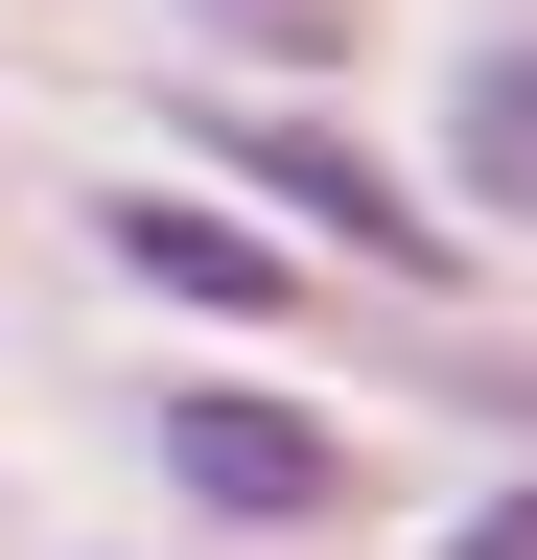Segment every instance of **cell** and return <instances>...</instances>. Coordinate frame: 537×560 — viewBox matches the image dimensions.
Returning a JSON list of instances; mask_svg holds the SVG:
<instances>
[{"instance_id":"6da1fadb","label":"cell","mask_w":537,"mask_h":560,"mask_svg":"<svg viewBox=\"0 0 537 560\" xmlns=\"http://www.w3.org/2000/svg\"><path fill=\"white\" fill-rule=\"evenodd\" d=\"M164 490L234 514V537H304V514H351V444H327L304 397H257V374H187L164 397Z\"/></svg>"},{"instance_id":"7a4b0ae2","label":"cell","mask_w":537,"mask_h":560,"mask_svg":"<svg viewBox=\"0 0 537 560\" xmlns=\"http://www.w3.org/2000/svg\"><path fill=\"white\" fill-rule=\"evenodd\" d=\"M211 164H234V187H281L304 234H351V257H397V280H444V210L397 187L351 117H211Z\"/></svg>"},{"instance_id":"3957f363","label":"cell","mask_w":537,"mask_h":560,"mask_svg":"<svg viewBox=\"0 0 537 560\" xmlns=\"http://www.w3.org/2000/svg\"><path fill=\"white\" fill-rule=\"evenodd\" d=\"M117 280H164V304H211V327H257V304H281V234H234V210H187V187H141V210H117Z\"/></svg>"},{"instance_id":"277c9868","label":"cell","mask_w":537,"mask_h":560,"mask_svg":"<svg viewBox=\"0 0 537 560\" xmlns=\"http://www.w3.org/2000/svg\"><path fill=\"white\" fill-rule=\"evenodd\" d=\"M467 187L537 210V47H514V70H467Z\"/></svg>"},{"instance_id":"5b68a950","label":"cell","mask_w":537,"mask_h":560,"mask_svg":"<svg viewBox=\"0 0 537 560\" xmlns=\"http://www.w3.org/2000/svg\"><path fill=\"white\" fill-rule=\"evenodd\" d=\"M444 560H537V490H491V514H467V537H444Z\"/></svg>"},{"instance_id":"8992f818","label":"cell","mask_w":537,"mask_h":560,"mask_svg":"<svg viewBox=\"0 0 537 560\" xmlns=\"http://www.w3.org/2000/svg\"><path fill=\"white\" fill-rule=\"evenodd\" d=\"M234 24H281V0H234Z\"/></svg>"}]
</instances>
